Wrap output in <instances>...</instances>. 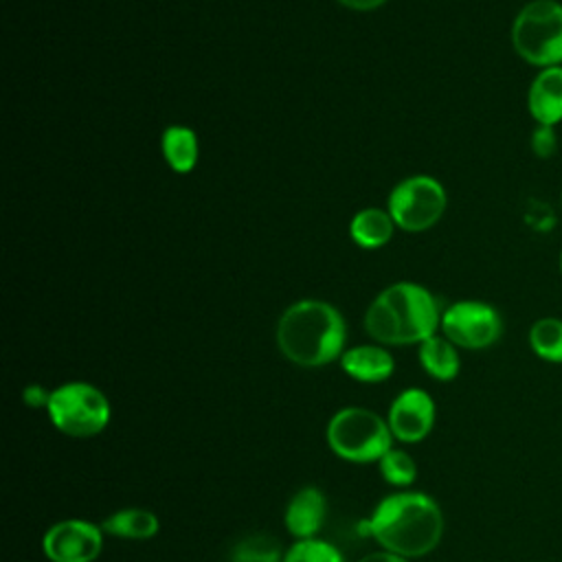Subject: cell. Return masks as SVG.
Wrapping results in <instances>:
<instances>
[{
    "instance_id": "ba28073f",
    "label": "cell",
    "mask_w": 562,
    "mask_h": 562,
    "mask_svg": "<svg viewBox=\"0 0 562 562\" xmlns=\"http://www.w3.org/2000/svg\"><path fill=\"white\" fill-rule=\"evenodd\" d=\"M443 336L463 349H487L503 334V318L490 303L457 301L441 314Z\"/></svg>"
},
{
    "instance_id": "ffe728a7",
    "label": "cell",
    "mask_w": 562,
    "mask_h": 562,
    "mask_svg": "<svg viewBox=\"0 0 562 562\" xmlns=\"http://www.w3.org/2000/svg\"><path fill=\"white\" fill-rule=\"evenodd\" d=\"M378 463H380L382 479L395 487H406L415 481V474H417L415 461L404 450L391 448Z\"/></svg>"
},
{
    "instance_id": "44dd1931",
    "label": "cell",
    "mask_w": 562,
    "mask_h": 562,
    "mask_svg": "<svg viewBox=\"0 0 562 562\" xmlns=\"http://www.w3.org/2000/svg\"><path fill=\"white\" fill-rule=\"evenodd\" d=\"M283 562H345V560L338 553V549L331 547L329 542L307 538V540H296L283 553Z\"/></svg>"
},
{
    "instance_id": "9a60e30c",
    "label": "cell",
    "mask_w": 562,
    "mask_h": 562,
    "mask_svg": "<svg viewBox=\"0 0 562 562\" xmlns=\"http://www.w3.org/2000/svg\"><path fill=\"white\" fill-rule=\"evenodd\" d=\"M101 529L110 536H116V538L145 540V538H151L158 531V518L149 509L127 507V509H119L112 516H108L101 522Z\"/></svg>"
},
{
    "instance_id": "e0dca14e",
    "label": "cell",
    "mask_w": 562,
    "mask_h": 562,
    "mask_svg": "<svg viewBox=\"0 0 562 562\" xmlns=\"http://www.w3.org/2000/svg\"><path fill=\"white\" fill-rule=\"evenodd\" d=\"M162 154L176 173H189L198 162V138L184 125H171L162 134Z\"/></svg>"
},
{
    "instance_id": "d4e9b609",
    "label": "cell",
    "mask_w": 562,
    "mask_h": 562,
    "mask_svg": "<svg viewBox=\"0 0 562 562\" xmlns=\"http://www.w3.org/2000/svg\"><path fill=\"white\" fill-rule=\"evenodd\" d=\"M338 2L356 11H371V9H378L384 0H338Z\"/></svg>"
},
{
    "instance_id": "5b68a950",
    "label": "cell",
    "mask_w": 562,
    "mask_h": 562,
    "mask_svg": "<svg viewBox=\"0 0 562 562\" xmlns=\"http://www.w3.org/2000/svg\"><path fill=\"white\" fill-rule=\"evenodd\" d=\"M391 428L373 411L349 406L327 424V443L334 454L351 463L380 461L391 450Z\"/></svg>"
},
{
    "instance_id": "5bb4252c",
    "label": "cell",
    "mask_w": 562,
    "mask_h": 562,
    "mask_svg": "<svg viewBox=\"0 0 562 562\" xmlns=\"http://www.w3.org/2000/svg\"><path fill=\"white\" fill-rule=\"evenodd\" d=\"M419 362L428 375L441 382L457 378L461 367L457 345H452L446 336H430L419 342Z\"/></svg>"
},
{
    "instance_id": "30bf717a",
    "label": "cell",
    "mask_w": 562,
    "mask_h": 562,
    "mask_svg": "<svg viewBox=\"0 0 562 562\" xmlns=\"http://www.w3.org/2000/svg\"><path fill=\"white\" fill-rule=\"evenodd\" d=\"M391 435L404 443L422 441L435 424V402L422 389L402 391L389 408Z\"/></svg>"
},
{
    "instance_id": "4fadbf2b",
    "label": "cell",
    "mask_w": 562,
    "mask_h": 562,
    "mask_svg": "<svg viewBox=\"0 0 562 562\" xmlns=\"http://www.w3.org/2000/svg\"><path fill=\"white\" fill-rule=\"evenodd\" d=\"M340 367L358 382H382L393 373L395 362L386 349L375 345H360L347 349L340 356Z\"/></svg>"
},
{
    "instance_id": "603a6c76",
    "label": "cell",
    "mask_w": 562,
    "mask_h": 562,
    "mask_svg": "<svg viewBox=\"0 0 562 562\" xmlns=\"http://www.w3.org/2000/svg\"><path fill=\"white\" fill-rule=\"evenodd\" d=\"M22 397H24V404L31 406V408H40V406L46 408V406H48V400H50V393L44 391L40 384H29V386L24 389Z\"/></svg>"
},
{
    "instance_id": "4316f807",
    "label": "cell",
    "mask_w": 562,
    "mask_h": 562,
    "mask_svg": "<svg viewBox=\"0 0 562 562\" xmlns=\"http://www.w3.org/2000/svg\"><path fill=\"white\" fill-rule=\"evenodd\" d=\"M560 204H562V193H560Z\"/></svg>"
},
{
    "instance_id": "8992f818",
    "label": "cell",
    "mask_w": 562,
    "mask_h": 562,
    "mask_svg": "<svg viewBox=\"0 0 562 562\" xmlns=\"http://www.w3.org/2000/svg\"><path fill=\"white\" fill-rule=\"evenodd\" d=\"M46 413L53 426L75 439L99 435L110 422V402L92 384L68 382L50 391Z\"/></svg>"
},
{
    "instance_id": "7c38bea8",
    "label": "cell",
    "mask_w": 562,
    "mask_h": 562,
    "mask_svg": "<svg viewBox=\"0 0 562 562\" xmlns=\"http://www.w3.org/2000/svg\"><path fill=\"white\" fill-rule=\"evenodd\" d=\"M325 514H327V503L323 492L316 487H303L290 498L283 520L288 531L294 538L307 540L318 533V529L323 527Z\"/></svg>"
},
{
    "instance_id": "7a4b0ae2",
    "label": "cell",
    "mask_w": 562,
    "mask_h": 562,
    "mask_svg": "<svg viewBox=\"0 0 562 562\" xmlns=\"http://www.w3.org/2000/svg\"><path fill=\"white\" fill-rule=\"evenodd\" d=\"M277 345L281 353L299 367L329 364L345 347V321L340 312L325 301H299L281 314Z\"/></svg>"
},
{
    "instance_id": "3957f363",
    "label": "cell",
    "mask_w": 562,
    "mask_h": 562,
    "mask_svg": "<svg viewBox=\"0 0 562 562\" xmlns=\"http://www.w3.org/2000/svg\"><path fill=\"white\" fill-rule=\"evenodd\" d=\"M441 325L437 299L422 285L402 281L375 296L364 314V329L384 345H413L435 336Z\"/></svg>"
},
{
    "instance_id": "d6986e66",
    "label": "cell",
    "mask_w": 562,
    "mask_h": 562,
    "mask_svg": "<svg viewBox=\"0 0 562 562\" xmlns=\"http://www.w3.org/2000/svg\"><path fill=\"white\" fill-rule=\"evenodd\" d=\"M231 562H283V555L272 536L250 533L233 544Z\"/></svg>"
},
{
    "instance_id": "52a82bcc",
    "label": "cell",
    "mask_w": 562,
    "mask_h": 562,
    "mask_svg": "<svg viewBox=\"0 0 562 562\" xmlns=\"http://www.w3.org/2000/svg\"><path fill=\"white\" fill-rule=\"evenodd\" d=\"M448 198L439 180L413 176L402 180L389 195V213L404 231H426L437 224L446 211Z\"/></svg>"
},
{
    "instance_id": "9c48e42d",
    "label": "cell",
    "mask_w": 562,
    "mask_h": 562,
    "mask_svg": "<svg viewBox=\"0 0 562 562\" xmlns=\"http://www.w3.org/2000/svg\"><path fill=\"white\" fill-rule=\"evenodd\" d=\"M50 562H94L103 549V529L79 518L59 520L42 538Z\"/></svg>"
},
{
    "instance_id": "cb8c5ba5",
    "label": "cell",
    "mask_w": 562,
    "mask_h": 562,
    "mask_svg": "<svg viewBox=\"0 0 562 562\" xmlns=\"http://www.w3.org/2000/svg\"><path fill=\"white\" fill-rule=\"evenodd\" d=\"M358 562H406V558L397 555V553H391V551H378V553H369L364 555L362 560Z\"/></svg>"
},
{
    "instance_id": "ac0fdd59",
    "label": "cell",
    "mask_w": 562,
    "mask_h": 562,
    "mask_svg": "<svg viewBox=\"0 0 562 562\" xmlns=\"http://www.w3.org/2000/svg\"><path fill=\"white\" fill-rule=\"evenodd\" d=\"M531 351L544 362L562 364V318L542 316L538 318L527 334Z\"/></svg>"
},
{
    "instance_id": "2e32d148",
    "label": "cell",
    "mask_w": 562,
    "mask_h": 562,
    "mask_svg": "<svg viewBox=\"0 0 562 562\" xmlns=\"http://www.w3.org/2000/svg\"><path fill=\"white\" fill-rule=\"evenodd\" d=\"M393 217L382 209H364L360 211L349 226L351 239L362 248H380L393 235Z\"/></svg>"
},
{
    "instance_id": "7402d4cb",
    "label": "cell",
    "mask_w": 562,
    "mask_h": 562,
    "mask_svg": "<svg viewBox=\"0 0 562 562\" xmlns=\"http://www.w3.org/2000/svg\"><path fill=\"white\" fill-rule=\"evenodd\" d=\"M529 147L538 158H551L558 151V134L555 127L549 125H536L529 136Z\"/></svg>"
},
{
    "instance_id": "484cf974",
    "label": "cell",
    "mask_w": 562,
    "mask_h": 562,
    "mask_svg": "<svg viewBox=\"0 0 562 562\" xmlns=\"http://www.w3.org/2000/svg\"><path fill=\"white\" fill-rule=\"evenodd\" d=\"M558 266H560V274H562V250H560V259H558Z\"/></svg>"
},
{
    "instance_id": "277c9868",
    "label": "cell",
    "mask_w": 562,
    "mask_h": 562,
    "mask_svg": "<svg viewBox=\"0 0 562 562\" xmlns=\"http://www.w3.org/2000/svg\"><path fill=\"white\" fill-rule=\"evenodd\" d=\"M512 46L525 64L538 70L562 66V2H527L512 22Z\"/></svg>"
},
{
    "instance_id": "6da1fadb",
    "label": "cell",
    "mask_w": 562,
    "mask_h": 562,
    "mask_svg": "<svg viewBox=\"0 0 562 562\" xmlns=\"http://www.w3.org/2000/svg\"><path fill=\"white\" fill-rule=\"evenodd\" d=\"M369 533L391 553L419 558L439 544L443 514L435 498L424 492H397L378 503Z\"/></svg>"
},
{
    "instance_id": "8fae6325",
    "label": "cell",
    "mask_w": 562,
    "mask_h": 562,
    "mask_svg": "<svg viewBox=\"0 0 562 562\" xmlns=\"http://www.w3.org/2000/svg\"><path fill=\"white\" fill-rule=\"evenodd\" d=\"M527 110L536 125L562 123V66L540 68L527 88Z\"/></svg>"
}]
</instances>
